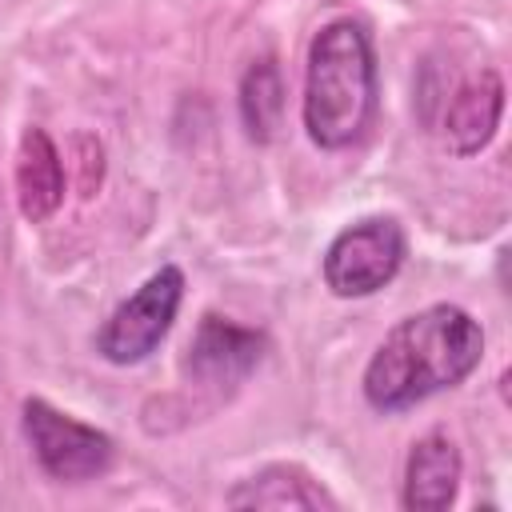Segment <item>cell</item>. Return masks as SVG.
Returning <instances> with one entry per match:
<instances>
[{
	"label": "cell",
	"instance_id": "277c9868",
	"mask_svg": "<svg viewBox=\"0 0 512 512\" xmlns=\"http://www.w3.org/2000/svg\"><path fill=\"white\" fill-rule=\"evenodd\" d=\"M408 240L392 216H364L324 248V284L340 300H360L396 280Z\"/></svg>",
	"mask_w": 512,
	"mask_h": 512
},
{
	"label": "cell",
	"instance_id": "30bf717a",
	"mask_svg": "<svg viewBox=\"0 0 512 512\" xmlns=\"http://www.w3.org/2000/svg\"><path fill=\"white\" fill-rule=\"evenodd\" d=\"M228 508H308V512L328 508L332 512L336 500L320 480H312L296 464H268L264 472L240 480L228 492Z\"/></svg>",
	"mask_w": 512,
	"mask_h": 512
},
{
	"label": "cell",
	"instance_id": "9c48e42d",
	"mask_svg": "<svg viewBox=\"0 0 512 512\" xmlns=\"http://www.w3.org/2000/svg\"><path fill=\"white\" fill-rule=\"evenodd\" d=\"M16 200L24 220L44 224L64 204V160L44 128H28L16 152Z\"/></svg>",
	"mask_w": 512,
	"mask_h": 512
},
{
	"label": "cell",
	"instance_id": "5b68a950",
	"mask_svg": "<svg viewBox=\"0 0 512 512\" xmlns=\"http://www.w3.org/2000/svg\"><path fill=\"white\" fill-rule=\"evenodd\" d=\"M24 436L32 444L36 464L44 468V476H52L60 484L96 480L112 468V456H116V444L108 432L80 424L76 416L52 408L40 396L24 400Z\"/></svg>",
	"mask_w": 512,
	"mask_h": 512
},
{
	"label": "cell",
	"instance_id": "7c38bea8",
	"mask_svg": "<svg viewBox=\"0 0 512 512\" xmlns=\"http://www.w3.org/2000/svg\"><path fill=\"white\" fill-rule=\"evenodd\" d=\"M76 184H80V196H92L96 188H100V176H104V148H100V140L96 136H88V132H80L76 136Z\"/></svg>",
	"mask_w": 512,
	"mask_h": 512
},
{
	"label": "cell",
	"instance_id": "6da1fadb",
	"mask_svg": "<svg viewBox=\"0 0 512 512\" xmlns=\"http://www.w3.org/2000/svg\"><path fill=\"white\" fill-rule=\"evenodd\" d=\"M484 356L480 324L456 304H432L404 316L364 368V400L384 412H408L428 396L456 388Z\"/></svg>",
	"mask_w": 512,
	"mask_h": 512
},
{
	"label": "cell",
	"instance_id": "8992f818",
	"mask_svg": "<svg viewBox=\"0 0 512 512\" xmlns=\"http://www.w3.org/2000/svg\"><path fill=\"white\" fill-rule=\"evenodd\" d=\"M264 348H268L264 332L208 312L188 344L184 372L200 388H236L256 372V364L264 360Z\"/></svg>",
	"mask_w": 512,
	"mask_h": 512
},
{
	"label": "cell",
	"instance_id": "8fae6325",
	"mask_svg": "<svg viewBox=\"0 0 512 512\" xmlns=\"http://www.w3.org/2000/svg\"><path fill=\"white\" fill-rule=\"evenodd\" d=\"M280 112H284V80L272 56H260L248 64L244 80H240V120L252 144H268L280 128Z\"/></svg>",
	"mask_w": 512,
	"mask_h": 512
},
{
	"label": "cell",
	"instance_id": "7a4b0ae2",
	"mask_svg": "<svg viewBox=\"0 0 512 512\" xmlns=\"http://www.w3.org/2000/svg\"><path fill=\"white\" fill-rule=\"evenodd\" d=\"M376 48L360 20H328L308 44L304 72V128L324 152L356 144L376 116Z\"/></svg>",
	"mask_w": 512,
	"mask_h": 512
},
{
	"label": "cell",
	"instance_id": "ba28073f",
	"mask_svg": "<svg viewBox=\"0 0 512 512\" xmlns=\"http://www.w3.org/2000/svg\"><path fill=\"white\" fill-rule=\"evenodd\" d=\"M460 448L444 432H428L412 444L404 464V508L412 512H444L460 488Z\"/></svg>",
	"mask_w": 512,
	"mask_h": 512
},
{
	"label": "cell",
	"instance_id": "52a82bcc",
	"mask_svg": "<svg viewBox=\"0 0 512 512\" xmlns=\"http://www.w3.org/2000/svg\"><path fill=\"white\" fill-rule=\"evenodd\" d=\"M504 112V80L496 68H480L468 80H460L452 88V96L444 100V116H440V136L444 148L452 156H472L480 152Z\"/></svg>",
	"mask_w": 512,
	"mask_h": 512
},
{
	"label": "cell",
	"instance_id": "3957f363",
	"mask_svg": "<svg viewBox=\"0 0 512 512\" xmlns=\"http://www.w3.org/2000/svg\"><path fill=\"white\" fill-rule=\"evenodd\" d=\"M184 300V272L176 264H160L124 304L112 308V316L96 332V352L108 364H140L148 360L160 340L168 336L176 312Z\"/></svg>",
	"mask_w": 512,
	"mask_h": 512
}]
</instances>
